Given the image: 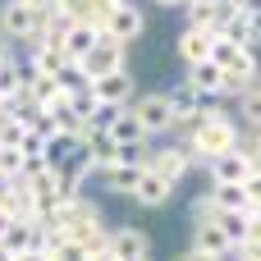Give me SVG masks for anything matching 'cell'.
<instances>
[{"instance_id": "6da1fadb", "label": "cell", "mask_w": 261, "mask_h": 261, "mask_svg": "<svg viewBox=\"0 0 261 261\" xmlns=\"http://www.w3.org/2000/svg\"><path fill=\"white\" fill-rule=\"evenodd\" d=\"M239 142H243V124H239L229 110H220V106H206L202 119H197L193 128H184V147H188L193 165H206V161L234 151Z\"/></svg>"}, {"instance_id": "7a4b0ae2", "label": "cell", "mask_w": 261, "mask_h": 261, "mask_svg": "<svg viewBox=\"0 0 261 261\" xmlns=\"http://www.w3.org/2000/svg\"><path fill=\"white\" fill-rule=\"evenodd\" d=\"M128 115L138 119V128L147 133V142L174 133V110H170V96H165V92H138V96L128 101Z\"/></svg>"}, {"instance_id": "3957f363", "label": "cell", "mask_w": 261, "mask_h": 261, "mask_svg": "<svg viewBox=\"0 0 261 261\" xmlns=\"http://www.w3.org/2000/svg\"><path fill=\"white\" fill-rule=\"evenodd\" d=\"M142 32H147V14H142V5H133V0L115 5V9L101 18V37H110V41H119V46H133Z\"/></svg>"}, {"instance_id": "277c9868", "label": "cell", "mask_w": 261, "mask_h": 261, "mask_svg": "<svg viewBox=\"0 0 261 261\" xmlns=\"http://www.w3.org/2000/svg\"><path fill=\"white\" fill-rule=\"evenodd\" d=\"M87 96H92L96 106H119V110H128V101L138 96V78H133V69L92 78V83H87Z\"/></svg>"}, {"instance_id": "5b68a950", "label": "cell", "mask_w": 261, "mask_h": 261, "mask_svg": "<svg viewBox=\"0 0 261 261\" xmlns=\"http://www.w3.org/2000/svg\"><path fill=\"white\" fill-rule=\"evenodd\" d=\"M257 165H261V161L248 151V142H239L234 151H225V156L206 161L202 170H206V179H211V184H243V179H248Z\"/></svg>"}, {"instance_id": "8992f818", "label": "cell", "mask_w": 261, "mask_h": 261, "mask_svg": "<svg viewBox=\"0 0 261 261\" xmlns=\"http://www.w3.org/2000/svg\"><path fill=\"white\" fill-rule=\"evenodd\" d=\"M78 69L87 73V83H92V78H106V73H119V69H128V46H119V41L101 37V41L87 50V60H83Z\"/></svg>"}, {"instance_id": "52a82bcc", "label": "cell", "mask_w": 261, "mask_h": 261, "mask_svg": "<svg viewBox=\"0 0 261 261\" xmlns=\"http://www.w3.org/2000/svg\"><path fill=\"white\" fill-rule=\"evenodd\" d=\"M151 170L156 174H165L174 188L193 174V156H188V147L184 142H161V147H151Z\"/></svg>"}, {"instance_id": "ba28073f", "label": "cell", "mask_w": 261, "mask_h": 261, "mask_svg": "<svg viewBox=\"0 0 261 261\" xmlns=\"http://www.w3.org/2000/svg\"><path fill=\"white\" fill-rule=\"evenodd\" d=\"M211 46H216V32L193 28V23H184V28H179V37H174V55L184 60V69H188V64L211 60Z\"/></svg>"}, {"instance_id": "9c48e42d", "label": "cell", "mask_w": 261, "mask_h": 261, "mask_svg": "<svg viewBox=\"0 0 261 261\" xmlns=\"http://www.w3.org/2000/svg\"><path fill=\"white\" fill-rule=\"evenodd\" d=\"M0 32L9 37V46H14V41H32L37 14H32L28 5H18V0H5V5H0Z\"/></svg>"}, {"instance_id": "30bf717a", "label": "cell", "mask_w": 261, "mask_h": 261, "mask_svg": "<svg viewBox=\"0 0 261 261\" xmlns=\"http://www.w3.org/2000/svg\"><path fill=\"white\" fill-rule=\"evenodd\" d=\"M165 96H170V110H174V128H193V124L202 119V110H206V101H202L188 83H174Z\"/></svg>"}, {"instance_id": "8fae6325", "label": "cell", "mask_w": 261, "mask_h": 261, "mask_svg": "<svg viewBox=\"0 0 261 261\" xmlns=\"http://www.w3.org/2000/svg\"><path fill=\"white\" fill-rule=\"evenodd\" d=\"M170 197H174V184L147 165V170H142V179H138V188H133V202H138V206H147V211H161Z\"/></svg>"}, {"instance_id": "7c38bea8", "label": "cell", "mask_w": 261, "mask_h": 261, "mask_svg": "<svg viewBox=\"0 0 261 261\" xmlns=\"http://www.w3.org/2000/svg\"><path fill=\"white\" fill-rule=\"evenodd\" d=\"M193 252H206V257H220L229 261L234 257V248H229V239L216 229V220H193V243H188Z\"/></svg>"}, {"instance_id": "4fadbf2b", "label": "cell", "mask_w": 261, "mask_h": 261, "mask_svg": "<svg viewBox=\"0 0 261 261\" xmlns=\"http://www.w3.org/2000/svg\"><path fill=\"white\" fill-rule=\"evenodd\" d=\"M101 41V32L92 28V23H69L64 28V41H60V50H64V60L69 64H83L87 60V50Z\"/></svg>"}, {"instance_id": "5bb4252c", "label": "cell", "mask_w": 261, "mask_h": 261, "mask_svg": "<svg viewBox=\"0 0 261 261\" xmlns=\"http://www.w3.org/2000/svg\"><path fill=\"white\" fill-rule=\"evenodd\" d=\"M184 83L202 96V101H211V96H220V87H225V73L211 64V60H202V64H188L184 69Z\"/></svg>"}, {"instance_id": "9a60e30c", "label": "cell", "mask_w": 261, "mask_h": 261, "mask_svg": "<svg viewBox=\"0 0 261 261\" xmlns=\"http://www.w3.org/2000/svg\"><path fill=\"white\" fill-rule=\"evenodd\" d=\"M87 142V161H92V179H101V174H110L115 165H119V147L110 142V138H83Z\"/></svg>"}, {"instance_id": "2e32d148", "label": "cell", "mask_w": 261, "mask_h": 261, "mask_svg": "<svg viewBox=\"0 0 261 261\" xmlns=\"http://www.w3.org/2000/svg\"><path fill=\"white\" fill-rule=\"evenodd\" d=\"M206 197H211V206H216V211H252V202H248V188H243V184H211V188H206Z\"/></svg>"}, {"instance_id": "e0dca14e", "label": "cell", "mask_w": 261, "mask_h": 261, "mask_svg": "<svg viewBox=\"0 0 261 261\" xmlns=\"http://www.w3.org/2000/svg\"><path fill=\"white\" fill-rule=\"evenodd\" d=\"M248 225H252V211H216V229L229 239V248L248 243Z\"/></svg>"}, {"instance_id": "ac0fdd59", "label": "cell", "mask_w": 261, "mask_h": 261, "mask_svg": "<svg viewBox=\"0 0 261 261\" xmlns=\"http://www.w3.org/2000/svg\"><path fill=\"white\" fill-rule=\"evenodd\" d=\"M64 64H69V60H64V50H55V46H32V55H28V73H41V78H55Z\"/></svg>"}, {"instance_id": "d6986e66", "label": "cell", "mask_w": 261, "mask_h": 261, "mask_svg": "<svg viewBox=\"0 0 261 261\" xmlns=\"http://www.w3.org/2000/svg\"><path fill=\"white\" fill-rule=\"evenodd\" d=\"M78 142H83V138H73V133H50V138H46V165L60 170V165L78 151Z\"/></svg>"}, {"instance_id": "ffe728a7", "label": "cell", "mask_w": 261, "mask_h": 261, "mask_svg": "<svg viewBox=\"0 0 261 261\" xmlns=\"http://www.w3.org/2000/svg\"><path fill=\"white\" fill-rule=\"evenodd\" d=\"M138 179H142V170H133V165H115L110 174H101V184H106V188H110L115 197H133Z\"/></svg>"}, {"instance_id": "44dd1931", "label": "cell", "mask_w": 261, "mask_h": 261, "mask_svg": "<svg viewBox=\"0 0 261 261\" xmlns=\"http://www.w3.org/2000/svg\"><path fill=\"white\" fill-rule=\"evenodd\" d=\"M55 87H60V96L78 101V96H87V73H83L78 64H64V69L55 73Z\"/></svg>"}, {"instance_id": "7402d4cb", "label": "cell", "mask_w": 261, "mask_h": 261, "mask_svg": "<svg viewBox=\"0 0 261 261\" xmlns=\"http://www.w3.org/2000/svg\"><path fill=\"white\" fill-rule=\"evenodd\" d=\"M110 142H115V147H138V142H147V133L138 128V119H133L128 110H119V119H115V128H110Z\"/></svg>"}, {"instance_id": "603a6c76", "label": "cell", "mask_w": 261, "mask_h": 261, "mask_svg": "<svg viewBox=\"0 0 261 261\" xmlns=\"http://www.w3.org/2000/svg\"><path fill=\"white\" fill-rule=\"evenodd\" d=\"M23 83H28L23 64H18V60H5V64H0V106H5V101H14V96L23 92Z\"/></svg>"}, {"instance_id": "cb8c5ba5", "label": "cell", "mask_w": 261, "mask_h": 261, "mask_svg": "<svg viewBox=\"0 0 261 261\" xmlns=\"http://www.w3.org/2000/svg\"><path fill=\"white\" fill-rule=\"evenodd\" d=\"M18 5H28L37 18H50V14H55V0H18Z\"/></svg>"}, {"instance_id": "d4e9b609", "label": "cell", "mask_w": 261, "mask_h": 261, "mask_svg": "<svg viewBox=\"0 0 261 261\" xmlns=\"http://www.w3.org/2000/svg\"><path fill=\"white\" fill-rule=\"evenodd\" d=\"M92 5H96V18H92V23H96V32H101V18H106L115 5H124V0H92Z\"/></svg>"}, {"instance_id": "484cf974", "label": "cell", "mask_w": 261, "mask_h": 261, "mask_svg": "<svg viewBox=\"0 0 261 261\" xmlns=\"http://www.w3.org/2000/svg\"><path fill=\"white\" fill-rule=\"evenodd\" d=\"M5 60H14V46H9V37L0 32V64H5Z\"/></svg>"}, {"instance_id": "4316f807", "label": "cell", "mask_w": 261, "mask_h": 261, "mask_svg": "<svg viewBox=\"0 0 261 261\" xmlns=\"http://www.w3.org/2000/svg\"><path fill=\"white\" fill-rule=\"evenodd\" d=\"M179 261H220V257H206V252H193V248H188V252H184Z\"/></svg>"}, {"instance_id": "83f0119b", "label": "cell", "mask_w": 261, "mask_h": 261, "mask_svg": "<svg viewBox=\"0 0 261 261\" xmlns=\"http://www.w3.org/2000/svg\"><path fill=\"white\" fill-rule=\"evenodd\" d=\"M248 28H252V41L261 46V14H257V18H248Z\"/></svg>"}, {"instance_id": "f1b7e54d", "label": "cell", "mask_w": 261, "mask_h": 261, "mask_svg": "<svg viewBox=\"0 0 261 261\" xmlns=\"http://www.w3.org/2000/svg\"><path fill=\"white\" fill-rule=\"evenodd\" d=\"M151 5H161V9H184L188 0H151Z\"/></svg>"}, {"instance_id": "f546056e", "label": "cell", "mask_w": 261, "mask_h": 261, "mask_svg": "<svg viewBox=\"0 0 261 261\" xmlns=\"http://www.w3.org/2000/svg\"><path fill=\"white\" fill-rule=\"evenodd\" d=\"M5 229H9V216H0V239H5Z\"/></svg>"}, {"instance_id": "4dcf8cb0", "label": "cell", "mask_w": 261, "mask_h": 261, "mask_svg": "<svg viewBox=\"0 0 261 261\" xmlns=\"http://www.w3.org/2000/svg\"><path fill=\"white\" fill-rule=\"evenodd\" d=\"M188 5H220V0H188Z\"/></svg>"}, {"instance_id": "1f68e13d", "label": "cell", "mask_w": 261, "mask_h": 261, "mask_svg": "<svg viewBox=\"0 0 261 261\" xmlns=\"http://www.w3.org/2000/svg\"><path fill=\"white\" fill-rule=\"evenodd\" d=\"M257 87H261V78H257Z\"/></svg>"}]
</instances>
